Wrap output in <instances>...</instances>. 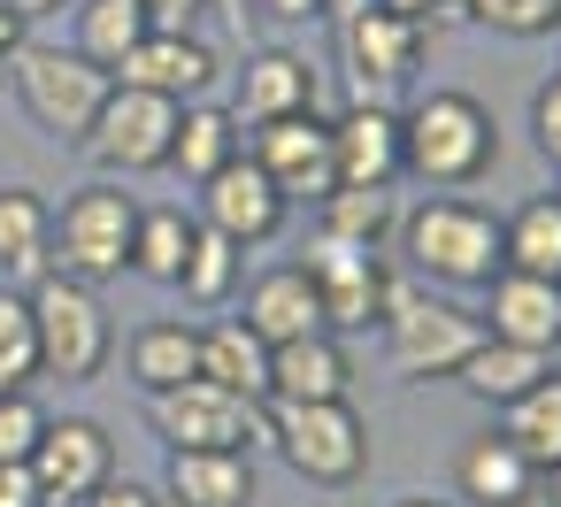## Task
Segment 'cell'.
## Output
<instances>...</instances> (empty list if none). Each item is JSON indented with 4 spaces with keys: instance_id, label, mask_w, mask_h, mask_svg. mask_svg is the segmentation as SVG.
<instances>
[{
    "instance_id": "obj_17",
    "label": "cell",
    "mask_w": 561,
    "mask_h": 507,
    "mask_svg": "<svg viewBox=\"0 0 561 507\" xmlns=\"http://www.w3.org/2000/svg\"><path fill=\"white\" fill-rule=\"evenodd\" d=\"M477 323H484V338H507V346H530V354H561V285L500 269L484 285V315Z\"/></svg>"
},
{
    "instance_id": "obj_31",
    "label": "cell",
    "mask_w": 561,
    "mask_h": 507,
    "mask_svg": "<svg viewBox=\"0 0 561 507\" xmlns=\"http://www.w3.org/2000/svg\"><path fill=\"white\" fill-rule=\"evenodd\" d=\"M193 231H201V216H185V208H139V231H131V269H139L147 285H170V292H178L185 254H193Z\"/></svg>"
},
{
    "instance_id": "obj_30",
    "label": "cell",
    "mask_w": 561,
    "mask_h": 507,
    "mask_svg": "<svg viewBox=\"0 0 561 507\" xmlns=\"http://www.w3.org/2000/svg\"><path fill=\"white\" fill-rule=\"evenodd\" d=\"M147 32H154V16L139 9V0H78V39H70V47H78L93 70L116 78V62H124Z\"/></svg>"
},
{
    "instance_id": "obj_5",
    "label": "cell",
    "mask_w": 561,
    "mask_h": 507,
    "mask_svg": "<svg viewBox=\"0 0 561 507\" xmlns=\"http://www.w3.org/2000/svg\"><path fill=\"white\" fill-rule=\"evenodd\" d=\"M9 85H16V101H24V116H32L47 139H62V147H85L93 116H101L108 93H116V78L93 70L78 47H32V39H24V55L9 62Z\"/></svg>"
},
{
    "instance_id": "obj_21",
    "label": "cell",
    "mask_w": 561,
    "mask_h": 507,
    "mask_svg": "<svg viewBox=\"0 0 561 507\" xmlns=\"http://www.w3.org/2000/svg\"><path fill=\"white\" fill-rule=\"evenodd\" d=\"M454 484H461V499H469V507H538V469H530L500 430H484V438H469V446H461Z\"/></svg>"
},
{
    "instance_id": "obj_43",
    "label": "cell",
    "mask_w": 561,
    "mask_h": 507,
    "mask_svg": "<svg viewBox=\"0 0 561 507\" xmlns=\"http://www.w3.org/2000/svg\"><path fill=\"white\" fill-rule=\"evenodd\" d=\"M24 32H32V24H24L16 9H0V78H9V62L24 55Z\"/></svg>"
},
{
    "instance_id": "obj_39",
    "label": "cell",
    "mask_w": 561,
    "mask_h": 507,
    "mask_svg": "<svg viewBox=\"0 0 561 507\" xmlns=\"http://www.w3.org/2000/svg\"><path fill=\"white\" fill-rule=\"evenodd\" d=\"M0 507H47V492H39L32 461H0Z\"/></svg>"
},
{
    "instance_id": "obj_11",
    "label": "cell",
    "mask_w": 561,
    "mask_h": 507,
    "mask_svg": "<svg viewBox=\"0 0 561 507\" xmlns=\"http://www.w3.org/2000/svg\"><path fill=\"white\" fill-rule=\"evenodd\" d=\"M247 154L262 162V177L300 208H316V200H331L339 193V162H331V116L323 108H308V116H277V124H254L247 131Z\"/></svg>"
},
{
    "instance_id": "obj_22",
    "label": "cell",
    "mask_w": 561,
    "mask_h": 507,
    "mask_svg": "<svg viewBox=\"0 0 561 507\" xmlns=\"http://www.w3.org/2000/svg\"><path fill=\"white\" fill-rule=\"evenodd\" d=\"M124 369H131V384H139L147 400L193 384V377H201V323H178V315L139 323L131 346H124Z\"/></svg>"
},
{
    "instance_id": "obj_23",
    "label": "cell",
    "mask_w": 561,
    "mask_h": 507,
    "mask_svg": "<svg viewBox=\"0 0 561 507\" xmlns=\"http://www.w3.org/2000/svg\"><path fill=\"white\" fill-rule=\"evenodd\" d=\"M247 154V124L231 116V108H216V101H185L178 108V139H170V170L185 177V185H208L224 162H239Z\"/></svg>"
},
{
    "instance_id": "obj_32",
    "label": "cell",
    "mask_w": 561,
    "mask_h": 507,
    "mask_svg": "<svg viewBox=\"0 0 561 507\" xmlns=\"http://www.w3.org/2000/svg\"><path fill=\"white\" fill-rule=\"evenodd\" d=\"M239 277H247V246H231L224 231H193V254H185V277H178V292L193 300V308H231L239 300Z\"/></svg>"
},
{
    "instance_id": "obj_34",
    "label": "cell",
    "mask_w": 561,
    "mask_h": 507,
    "mask_svg": "<svg viewBox=\"0 0 561 507\" xmlns=\"http://www.w3.org/2000/svg\"><path fill=\"white\" fill-rule=\"evenodd\" d=\"M39 377V323H32V292L0 285V392H32Z\"/></svg>"
},
{
    "instance_id": "obj_14",
    "label": "cell",
    "mask_w": 561,
    "mask_h": 507,
    "mask_svg": "<svg viewBox=\"0 0 561 507\" xmlns=\"http://www.w3.org/2000/svg\"><path fill=\"white\" fill-rule=\"evenodd\" d=\"M201 223L208 231H224L231 246H270V239H285V223H293V200L262 177V162L254 154H239V162H224L208 185H201Z\"/></svg>"
},
{
    "instance_id": "obj_4",
    "label": "cell",
    "mask_w": 561,
    "mask_h": 507,
    "mask_svg": "<svg viewBox=\"0 0 561 507\" xmlns=\"http://www.w3.org/2000/svg\"><path fill=\"white\" fill-rule=\"evenodd\" d=\"M270 446L316 492H346V484L369 476V415L354 400H308V407L270 400Z\"/></svg>"
},
{
    "instance_id": "obj_25",
    "label": "cell",
    "mask_w": 561,
    "mask_h": 507,
    "mask_svg": "<svg viewBox=\"0 0 561 507\" xmlns=\"http://www.w3.org/2000/svg\"><path fill=\"white\" fill-rule=\"evenodd\" d=\"M538 377H553V354H530V346H507V338H477L469 361L454 369V384H461L469 400H484L492 415H500L507 400H523Z\"/></svg>"
},
{
    "instance_id": "obj_13",
    "label": "cell",
    "mask_w": 561,
    "mask_h": 507,
    "mask_svg": "<svg viewBox=\"0 0 561 507\" xmlns=\"http://www.w3.org/2000/svg\"><path fill=\"white\" fill-rule=\"evenodd\" d=\"M32 476H39L47 507H85L116 476L108 423H93V415H47V438L32 446Z\"/></svg>"
},
{
    "instance_id": "obj_6",
    "label": "cell",
    "mask_w": 561,
    "mask_h": 507,
    "mask_svg": "<svg viewBox=\"0 0 561 507\" xmlns=\"http://www.w3.org/2000/svg\"><path fill=\"white\" fill-rule=\"evenodd\" d=\"M24 292H32V323H39V377L93 384L108 369V354H116V323H108L101 292L93 285H70L55 269L39 285H24Z\"/></svg>"
},
{
    "instance_id": "obj_12",
    "label": "cell",
    "mask_w": 561,
    "mask_h": 507,
    "mask_svg": "<svg viewBox=\"0 0 561 507\" xmlns=\"http://www.w3.org/2000/svg\"><path fill=\"white\" fill-rule=\"evenodd\" d=\"M423 47H431V32L423 24H408V16H392V9H354L346 24H339V55H346V70H354V93L362 101H385V93H400L415 70H423Z\"/></svg>"
},
{
    "instance_id": "obj_33",
    "label": "cell",
    "mask_w": 561,
    "mask_h": 507,
    "mask_svg": "<svg viewBox=\"0 0 561 507\" xmlns=\"http://www.w3.org/2000/svg\"><path fill=\"white\" fill-rule=\"evenodd\" d=\"M316 223H323L331 239H346V246H385V239L400 231V208H392V193L339 185L331 200H316Z\"/></svg>"
},
{
    "instance_id": "obj_8",
    "label": "cell",
    "mask_w": 561,
    "mask_h": 507,
    "mask_svg": "<svg viewBox=\"0 0 561 507\" xmlns=\"http://www.w3.org/2000/svg\"><path fill=\"white\" fill-rule=\"evenodd\" d=\"M308 277H316V300H323V331H369V323H385L392 315V300H400V277L385 269V246H346V239H331V231H316V246H308V262H300Z\"/></svg>"
},
{
    "instance_id": "obj_7",
    "label": "cell",
    "mask_w": 561,
    "mask_h": 507,
    "mask_svg": "<svg viewBox=\"0 0 561 507\" xmlns=\"http://www.w3.org/2000/svg\"><path fill=\"white\" fill-rule=\"evenodd\" d=\"M147 415H154V438L170 453H254V446H270V400H239L208 377L154 392Z\"/></svg>"
},
{
    "instance_id": "obj_29",
    "label": "cell",
    "mask_w": 561,
    "mask_h": 507,
    "mask_svg": "<svg viewBox=\"0 0 561 507\" xmlns=\"http://www.w3.org/2000/svg\"><path fill=\"white\" fill-rule=\"evenodd\" d=\"M500 438H507L538 476L561 461V369H553V377H538L523 400H507V407H500Z\"/></svg>"
},
{
    "instance_id": "obj_9",
    "label": "cell",
    "mask_w": 561,
    "mask_h": 507,
    "mask_svg": "<svg viewBox=\"0 0 561 507\" xmlns=\"http://www.w3.org/2000/svg\"><path fill=\"white\" fill-rule=\"evenodd\" d=\"M377 331H385L392 369L415 377V384L454 377V369L469 361V346L484 338V323H477L469 308H454V300H438V292H408V285H400V300H392V315H385Z\"/></svg>"
},
{
    "instance_id": "obj_40",
    "label": "cell",
    "mask_w": 561,
    "mask_h": 507,
    "mask_svg": "<svg viewBox=\"0 0 561 507\" xmlns=\"http://www.w3.org/2000/svg\"><path fill=\"white\" fill-rule=\"evenodd\" d=\"M85 507H162V492H154V484H139V476H108Z\"/></svg>"
},
{
    "instance_id": "obj_26",
    "label": "cell",
    "mask_w": 561,
    "mask_h": 507,
    "mask_svg": "<svg viewBox=\"0 0 561 507\" xmlns=\"http://www.w3.org/2000/svg\"><path fill=\"white\" fill-rule=\"evenodd\" d=\"M47 231H55V208L39 200V185H0V277L9 285L47 277Z\"/></svg>"
},
{
    "instance_id": "obj_38",
    "label": "cell",
    "mask_w": 561,
    "mask_h": 507,
    "mask_svg": "<svg viewBox=\"0 0 561 507\" xmlns=\"http://www.w3.org/2000/svg\"><path fill=\"white\" fill-rule=\"evenodd\" d=\"M377 9H392V16H408V24H423V32H446V24H469V9H461V0H377Z\"/></svg>"
},
{
    "instance_id": "obj_15",
    "label": "cell",
    "mask_w": 561,
    "mask_h": 507,
    "mask_svg": "<svg viewBox=\"0 0 561 507\" xmlns=\"http://www.w3.org/2000/svg\"><path fill=\"white\" fill-rule=\"evenodd\" d=\"M216 78H224V55L201 39V32H147L124 62H116V85H139V93H162V101H208L216 93Z\"/></svg>"
},
{
    "instance_id": "obj_3",
    "label": "cell",
    "mask_w": 561,
    "mask_h": 507,
    "mask_svg": "<svg viewBox=\"0 0 561 507\" xmlns=\"http://www.w3.org/2000/svg\"><path fill=\"white\" fill-rule=\"evenodd\" d=\"M131 231H139V200L116 185V177H93L62 200L55 231H47V269L70 277V285H108L131 269Z\"/></svg>"
},
{
    "instance_id": "obj_35",
    "label": "cell",
    "mask_w": 561,
    "mask_h": 507,
    "mask_svg": "<svg viewBox=\"0 0 561 507\" xmlns=\"http://www.w3.org/2000/svg\"><path fill=\"white\" fill-rule=\"evenodd\" d=\"M469 24L500 32V39H546L561 32V0H461Z\"/></svg>"
},
{
    "instance_id": "obj_1",
    "label": "cell",
    "mask_w": 561,
    "mask_h": 507,
    "mask_svg": "<svg viewBox=\"0 0 561 507\" xmlns=\"http://www.w3.org/2000/svg\"><path fill=\"white\" fill-rule=\"evenodd\" d=\"M492 162H500V124L477 93L438 85L400 108V177H415L431 193H461V185L492 177Z\"/></svg>"
},
{
    "instance_id": "obj_45",
    "label": "cell",
    "mask_w": 561,
    "mask_h": 507,
    "mask_svg": "<svg viewBox=\"0 0 561 507\" xmlns=\"http://www.w3.org/2000/svg\"><path fill=\"white\" fill-rule=\"evenodd\" d=\"M538 507H561V461H553V469L538 476Z\"/></svg>"
},
{
    "instance_id": "obj_10",
    "label": "cell",
    "mask_w": 561,
    "mask_h": 507,
    "mask_svg": "<svg viewBox=\"0 0 561 507\" xmlns=\"http://www.w3.org/2000/svg\"><path fill=\"white\" fill-rule=\"evenodd\" d=\"M170 139H178V101L116 85L85 131V154L101 177H147V170H170Z\"/></svg>"
},
{
    "instance_id": "obj_44",
    "label": "cell",
    "mask_w": 561,
    "mask_h": 507,
    "mask_svg": "<svg viewBox=\"0 0 561 507\" xmlns=\"http://www.w3.org/2000/svg\"><path fill=\"white\" fill-rule=\"evenodd\" d=\"M0 9H16L24 24H47V16H62V9H78V0H0Z\"/></svg>"
},
{
    "instance_id": "obj_16",
    "label": "cell",
    "mask_w": 561,
    "mask_h": 507,
    "mask_svg": "<svg viewBox=\"0 0 561 507\" xmlns=\"http://www.w3.org/2000/svg\"><path fill=\"white\" fill-rule=\"evenodd\" d=\"M331 162H339V185L392 193V185H400V108L354 93V101L331 116Z\"/></svg>"
},
{
    "instance_id": "obj_20",
    "label": "cell",
    "mask_w": 561,
    "mask_h": 507,
    "mask_svg": "<svg viewBox=\"0 0 561 507\" xmlns=\"http://www.w3.org/2000/svg\"><path fill=\"white\" fill-rule=\"evenodd\" d=\"M262 346H285V338H308L323 331V300H316V277L300 262H277L247 285V315H239Z\"/></svg>"
},
{
    "instance_id": "obj_37",
    "label": "cell",
    "mask_w": 561,
    "mask_h": 507,
    "mask_svg": "<svg viewBox=\"0 0 561 507\" xmlns=\"http://www.w3.org/2000/svg\"><path fill=\"white\" fill-rule=\"evenodd\" d=\"M530 139H538V154L561 170V70L530 93Z\"/></svg>"
},
{
    "instance_id": "obj_2",
    "label": "cell",
    "mask_w": 561,
    "mask_h": 507,
    "mask_svg": "<svg viewBox=\"0 0 561 507\" xmlns=\"http://www.w3.org/2000/svg\"><path fill=\"white\" fill-rule=\"evenodd\" d=\"M400 254L431 277V285H454V292H484L507 254H500V216L461 200V193H438L423 208L400 216Z\"/></svg>"
},
{
    "instance_id": "obj_27",
    "label": "cell",
    "mask_w": 561,
    "mask_h": 507,
    "mask_svg": "<svg viewBox=\"0 0 561 507\" xmlns=\"http://www.w3.org/2000/svg\"><path fill=\"white\" fill-rule=\"evenodd\" d=\"M201 377L224 384V392H239V400H270V346L239 315L201 323Z\"/></svg>"
},
{
    "instance_id": "obj_19",
    "label": "cell",
    "mask_w": 561,
    "mask_h": 507,
    "mask_svg": "<svg viewBox=\"0 0 561 507\" xmlns=\"http://www.w3.org/2000/svg\"><path fill=\"white\" fill-rule=\"evenodd\" d=\"M323 101V78L308 70V55H293V47H262V55H247V70H239V101H231V116L254 131V124H277V116H308Z\"/></svg>"
},
{
    "instance_id": "obj_36",
    "label": "cell",
    "mask_w": 561,
    "mask_h": 507,
    "mask_svg": "<svg viewBox=\"0 0 561 507\" xmlns=\"http://www.w3.org/2000/svg\"><path fill=\"white\" fill-rule=\"evenodd\" d=\"M47 438V400L39 392H0V461H32Z\"/></svg>"
},
{
    "instance_id": "obj_47",
    "label": "cell",
    "mask_w": 561,
    "mask_h": 507,
    "mask_svg": "<svg viewBox=\"0 0 561 507\" xmlns=\"http://www.w3.org/2000/svg\"><path fill=\"white\" fill-rule=\"evenodd\" d=\"M162 507H170V499H162Z\"/></svg>"
},
{
    "instance_id": "obj_46",
    "label": "cell",
    "mask_w": 561,
    "mask_h": 507,
    "mask_svg": "<svg viewBox=\"0 0 561 507\" xmlns=\"http://www.w3.org/2000/svg\"><path fill=\"white\" fill-rule=\"evenodd\" d=\"M392 507H461V499H431V492H408V499H392Z\"/></svg>"
},
{
    "instance_id": "obj_24",
    "label": "cell",
    "mask_w": 561,
    "mask_h": 507,
    "mask_svg": "<svg viewBox=\"0 0 561 507\" xmlns=\"http://www.w3.org/2000/svg\"><path fill=\"white\" fill-rule=\"evenodd\" d=\"M170 507H254V453H170Z\"/></svg>"
},
{
    "instance_id": "obj_42",
    "label": "cell",
    "mask_w": 561,
    "mask_h": 507,
    "mask_svg": "<svg viewBox=\"0 0 561 507\" xmlns=\"http://www.w3.org/2000/svg\"><path fill=\"white\" fill-rule=\"evenodd\" d=\"M262 16H277V24H316V16H331V0H262Z\"/></svg>"
},
{
    "instance_id": "obj_41",
    "label": "cell",
    "mask_w": 561,
    "mask_h": 507,
    "mask_svg": "<svg viewBox=\"0 0 561 507\" xmlns=\"http://www.w3.org/2000/svg\"><path fill=\"white\" fill-rule=\"evenodd\" d=\"M139 9H147L162 32H193V16H201V9H216V0H139Z\"/></svg>"
},
{
    "instance_id": "obj_28",
    "label": "cell",
    "mask_w": 561,
    "mask_h": 507,
    "mask_svg": "<svg viewBox=\"0 0 561 507\" xmlns=\"http://www.w3.org/2000/svg\"><path fill=\"white\" fill-rule=\"evenodd\" d=\"M500 254L507 269L561 285V193H530L515 216H500Z\"/></svg>"
},
{
    "instance_id": "obj_18",
    "label": "cell",
    "mask_w": 561,
    "mask_h": 507,
    "mask_svg": "<svg viewBox=\"0 0 561 507\" xmlns=\"http://www.w3.org/2000/svg\"><path fill=\"white\" fill-rule=\"evenodd\" d=\"M270 400L277 407H308V400H354V354L339 331H308L270 346Z\"/></svg>"
}]
</instances>
